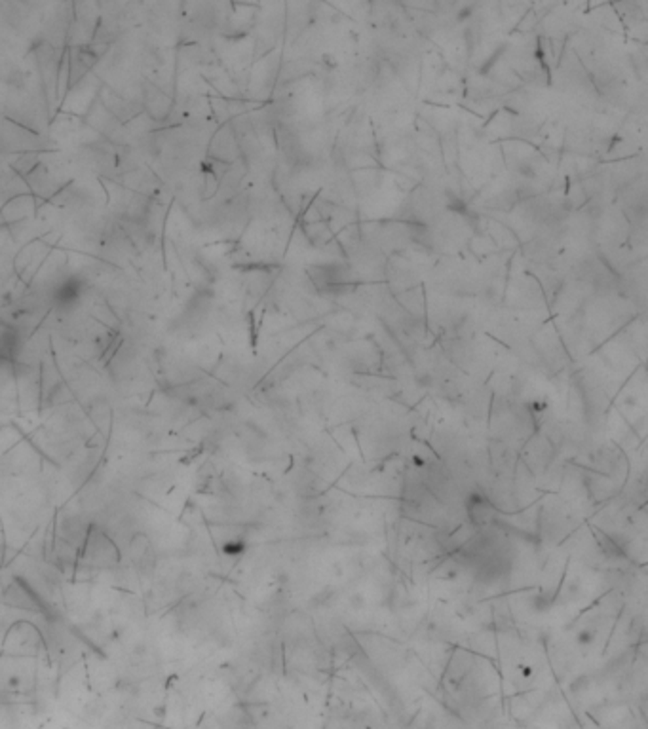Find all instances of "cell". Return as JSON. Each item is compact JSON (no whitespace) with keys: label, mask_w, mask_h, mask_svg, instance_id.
Here are the masks:
<instances>
[{"label":"cell","mask_w":648,"mask_h":729,"mask_svg":"<svg viewBox=\"0 0 648 729\" xmlns=\"http://www.w3.org/2000/svg\"><path fill=\"white\" fill-rule=\"evenodd\" d=\"M3 560H4V530L3 523H0V566H3Z\"/></svg>","instance_id":"4fadbf2b"},{"label":"cell","mask_w":648,"mask_h":729,"mask_svg":"<svg viewBox=\"0 0 648 729\" xmlns=\"http://www.w3.org/2000/svg\"><path fill=\"white\" fill-rule=\"evenodd\" d=\"M101 86H103L101 79L92 71L88 76H84L77 86L69 88L67 96L63 97L62 105H59V113L84 120L89 106L97 101Z\"/></svg>","instance_id":"5b68a950"},{"label":"cell","mask_w":648,"mask_h":729,"mask_svg":"<svg viewBox=\"0 0 648 729\" xmlns=\"http://www.w3.org/2000/svg\"><path fill=\"white\" fill-rule=\"evenodd\" d=\"M65 50H55L46 42H35L31 48V55L35 61V69L38 74V80L44 91V97L48 103V111L52 118L59 113V99H57V79L59 67H62Z\"/></svg>","instance_id":"6da1fadb"},{"label":"cell","mask_w":648,"mask_h":729,"mask_svg":"<svg viewBox=\"0 0 648 729\" xmlns=\"http://www.w3.org/2000/svg\"><path fill=\"white\" fill-rule=\"evenodd\" d=\"M97 99L101 101V105L105 106V109H107L120 122V124H124V126L130 124V122L138 118L139 114H143L141 106L130 103L128 99H124L122 96H118L114 89H111L109 86H105V84L99 89V97Z\"/></svg>","instance_id":"30bf717a"},{"label":"cell","mask_w":648,"mask_h":729,"mask_svg":"<svg viewBox=\"0 0 648 729\" xmlns=\"http://www.w3.org/2000/svg\"><path fill=\"white\" fill-rule=\"evenodd\" d=\"M72 25V3H48L42 12L37 42H46L55 50H65Z\"/></svg>","instance_id":"3957f363"},{"label":"cell","mask_w":648,"mask_h":729,"mask_svg":"<svg viewBox=\"0 0 648 729\" xmlns=\"http://www.w3.org/2000/svg\"><path fill=\"white\" fill-rule=\"evenodd\" d=\"M54 247L48 246L46 241L42 238L33 239L21 246L16 253V258H13V268H16V276L20 278V281L29 287V283L33 281V278L37 276V272L40 270V266L46 261L50 251Z\"/></svg>","instance_id":"52a82bcc"},{"label":"cell","mask_w":648,"mask_h":729,"mask_svg":"<svg viewBox=\"0 0 648 729\" xmlns=\"http://www.w3.org/2000/svg\"><path fill=\"white\" fill-rule=\"evenodd\" d=\"M38 202L33 194H21L8 200L3 209H0V228H8L12 224H18L37 215Z\"/></svg>","instance_id":"9c48e42d"},{"label":"cell","mask_w":648,"mask_h":729,"mask_svg":"<svg viewBox=\"0 0 648 729\" xmlns=\"http://www.w3.org/2000/svg\"><path fill=\"white\" fill-rule=\"evenodd\" d=\"M394 180H405V182H411V185L407 187V189H409V192H411V190H413V189L418 185L417 180H413V179H409V177H405V175H400V173L394 177ZM394 185H396L400 190H403V192H405V185H403V182H394Z\"/></svg>","instance_id":"7c38bea8"},{"label":"cell","mask_w":648,"mask_h":729,"mask_svg":"<svg viewBox=\"0 0 648 729\" xmlns=\"http://www.w3.org/2000/svg\"><path fill=\"white\" fill-rule=\"evenodd\" d=\"M52 150H55V145L50 137L37 135L6 118L0 120V155L10 158L16 155H27V152L44 155V152Z\"/></svg>","instance_id":"7a4b0ae2"},{"label":"cell","mask_w":648,"mask_h":729,"mask_svg":"<svg viewBox=\"0 0 648 729\" xmlns=\"http://www.w3.org/2000/svg\"><path fill=\"white\" fill-rule=\"evenodd\" d=\"M206 160L219 162L223 165H232L240 162V148L236 143L234 131L231 128V122L229 124L217 126L214 135H211L206 148Z\"/></svg>","instance_id":"ba28073f"},{"label":"cell","mask_w":648,"mask_h":729,"mask_svg":"<svg viewBox=\"0 0 648 729\" xmlns=\"http://www.w3.org/2000/svg\"><path fill=\"white\" fill-rule=\"evenodd\" d=\"M79 562L92 568H113L120 562V551L109 538V532L92 524L79 553Z\"/></svg>","instance_id":"277c9868"},{"label":"cell","mask_w":648,"mask_h":729,"mask_svg":"<svg viewBox=\"0 0 648 729\" xmlns=\"http://www.w3.org/2000/svg\"><path fill=\"white\" fill-rule=\"evenodd\" d=\"M84 124L89 130H94L99 137H103V139L111 143L113 147L130 145V135H128L126 126L120 124V122L107 109H105L99 99L89 106L88 114L84 116Z\"/></svg>","instance_id":"8992f818"},{"label":"cell","mask_w":648,"mask_h":729,"mask_svg":"<svg viewBox=\"0 0 648 729\" xmlns=\"http://www.w3.org/2000/svg\"><path fill=\"white\" fill-rule=\"evenodd\" d=\"M394 300L400 304V308L413 317L415 322L426 323V289L425 283L409 289V291H403L398 295H391Z\"/></svg>","instance_id":"8fae6325"}]
</instances>
